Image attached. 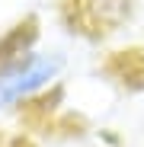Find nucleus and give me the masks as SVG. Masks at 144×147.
<instances>
[{
	"label": "nucleus",
	"instance_id": "1",
	"mask_svg": "<svg viewBox=\"0 0 144 147\" xmlns=\"http://www.w3.org/2000/svg\"><path fill=\"white\" fill-rule=\"evenodd\" d=\"M70 58L64 48L42 45V29L32 19L0 35V115L19 112L61 86Z\"/></svg>",
	"mask_w": 144,
	"mask_h": 147
},
{
	"label": "nucleus",
	"instance_id": "2",
	"mask_svg": "<svg viewBox=\"0 0 144 147\" xmlns=\"http://www.w3.org/2000/svg\"><path fill=\"white\" fill-rule=\"evenodd\" d=\"M67 10L74 13L80 32L103 35L128 26L138 10V0H70Z\"/></svg>",
	"mask_w": 144,
	"mask_h": 147
}]
</instances>
